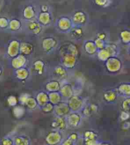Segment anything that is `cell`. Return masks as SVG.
<instances>
[{
	"label": "cell",
	"mask_w": 130,
	"mask_h": 145,
	"mask_svg": "<svg viewBox=\"0 0 130 145\" xmlns=\"http://www.w3.org/2000/svg\"><path fill=\"white\" fill-rule=\"evenodd\" d=\"M51 16L48 12H42L39 16V21L43 25L49 24L51 22Z\"/></svg>",
	"instance_id": "3"
},
{
	"label": "cell",
	"mask_w": 130,
	"mask_h": 145,
	"mask_svg": "<svg viewBox=\"0 0 130 145\" xmlns=\"http://www.w3.org/2000/svg\"><path fill=\"white\" fill-rule=\"evenodd\" d=\"M28 28L31 33L36 35L40 34L41 31L40 24L36 22L33 20H31L29 22L28 24Z\"/></svg>",
	"instance_id": "2"
},
{
	"label": "cell",
	"mask_w": 130,
	"mask_h": 145,
	"mask_svg": "<svg viewBox=\"0 0 130 145\" xmlns=\"http://www.w3.org/2000/svg\"><path fill=\"white\" fill-rule=\"evenodd\" d=\"M82 30L80 29H75L73 31V34L76 37H78L80 36L81 35H82Z\"/></svg>",
	"instance_id": "16"
},
{
	"label": "cell",
	"mask_w": 130,
	"mask_h": 145,
	"mask_svg": "<svg viewBox=\"0 0 130 145\" xmlns=\"http://www.w3.org/2000/svg\"><path fill=\"white\" fill-rule=\"evenodd\" d=\"M52 126L54 128L62 130L65 127V121L63 118L58 117L53 121L52 123Z\"/></svg>",
	"instance_id": "4"
},
{
	"label": "cell",
	"mask_w": 130,
	"mask_h": 145,
	"mask_svg": "<svg viewBox=\"0 0 130 145\" xmlns=\"http://www.w3.org/2000/svg\"><path fill=\"white\" fill-rule=\"evenodd\" d=\"M98 38H99V39H100V40H103L105 38V35H104V34H99Z\"/></svg>",
	"instance_id": "20"
},
{
	"label": "cell",
	"mask_w": 130,
	"mask_h": 145,
	"mask_svg": "<svg viewBox=\"0 0 130 145\" xmlns=\"http://www.w3.org/2000/svg\"><path fill=\"white\" fill-rule=\"evenodd\" d=\"M104 98L106 101L110 102L116 99V95L114 92L112 91H108L104 94Z\"/></svg>",
	"instance_id": "11"
},
{
	"label": "cell",
	"mask_w": 130,
	"mask_h": 145,
	"mask_svg": "<svg viewBox=\"0 0 130 145\" xmlns=\"http://www.w3.org/2000/svg\"><path fill=\"white\" fill-rule=\"evenodd\" d=\"M65 71L64 70V69L61 67H58L55 70V74L58 76H63L65 75Z\"/></svg>",
	"instance_id": "13"
},
{
	"label": "cell",
	"mask_w": 130,
	"mask_h": 145,
	"mask_svg": "<svg viewBox=\"0 0 130 145\" xmlns=\"http://www.w3.org/2000/svg\"><path fill=\"white\" fill-rule=\"evenodd\" d=\"M73 20L76 23L79 24H82L85 21L86 17L83 12H78L76 13L74 15Z\"/></svg>",
	"instance_id": "7"
},
{
	"label": "cell",
	"mask_w": 130,
	"mask_h": 145,
	"mask_svg": "<svg viewBox=\"0 0 130 145\" xmlns=\"http://www.w3.org/2000/svg\"><path fill=\"white\" fill-rule=\"evenodd\" d=\"M56 43V40H54L53 38H47V39H45L43 40V43L44 49L46 51H49L51 49H52L54 47L56 46L54 45H50V44Z\"/></svg>",
	"instance_id": "5"
},
{
	"label": "cell",
	"mask_w": 130,
	"mask_h": 145,
	"mask_svg": "<svg viewBox=\"0 0 130 145\" xmlns=\"http://www.w3.org/2000/svg\"><path fill=\"white\" fill-rule=\"evenodd\" d=\"M10 29L16 31L19 29L22 26L21 22L17 19H13L9 21V24Z\"/></svg>",
	"instance_id": "8"
},
{
	"label": "cell",
	"mask_w": 130,
	"mask_h": 145,
	"mask_svg": "<svg viewBox=\"0 0 130 145\" xmlns=\"http://www.w3.org/2000/svg\"><path fill=\"white\" fill-rule=\"evenodd\" d=\"M129 115L127 113V112H123V113H121V119H123V120H125L126 119L129 118Z\"/></svg>",
	"instance_id": "17"
},
{
	"label": "cell",
	"mask_w": 130,
	"mask_h": 145,
	"mask_svg": "<svg viewBox=\"0 0 130 145\" xmlns=\"http://www.w3.org/2000/svg\"><path fill=\"white\" fill-rule=\"evenodd\" d=\"M42 12H47L48 10V8L46 5H43L41 7Z\"/></svg>",
	"instance_id": "18"
},
{
	"label": "cell",
	"mask_w": 130,
	"mask_h": 145,
	"mask_svg": "<svg viewBox=\"0 0 130 145\" xmlns=\"http://www.w3.org/2000/svg\"><path fill=\"white\" fill-rule=\"evenodd\" d=\"M96 134L92 131H87L85 133V138H86L87 142L94 141L96 138Z\"/></svg>",
	"instance_id": "10"
},
{
	"label": "cell",
	"mask_w": 130,
	"mask_h": 145,
	"mask_svg": "<svg viewBox=\"0 0 130 145\" xmlns=\"http://www.w3.org/2000/svg\"><path fill=\"white\" fill-rule=\"evenodd\" d=\"M9 21L6 17H0V27L2 28H5L9 25Z\"/></svg>",
	"instance_id": "12"
},
{
	"label": "cell",
	"mask_w": 130,
	"mask_h": 145,
	"mask_svg": "<svg viewBox=\"0 0 130 145\" xmlns=\"http://www.w3.org/2000/svg\"><path fill=\"white\" fill-rule=\"evenodd\" d=\"M36 11L34 7L32 5H28L24 8L23 11V17L26 20L31 21L35 16Z\"/></svg>",
	"instance_id": "1"
},
{
	"label": "cell",
	"mask_w": 130,
	"mask_h": 145,
	"mask_svg": "<svg viewBox=\"0 0 130 145\" xmlns=\"http://www.w3.org/2000/svg\"><path fill=\"white\" fill-rule=\"evenodd\" d=\"M89 109L92 111H97V106L96 105H93L91 106H90Z\"/></svg>",
	"instance_id": "19"
},
{
	"label": "cell",
	"mask_w": 130,
	"mask_h": 145,
	"mask_svg": "<svg viewBox=\"0 0 130 145\" xmlns=\"http://www.w3.org/2000/svg\"><path fill=\"white\" fill-rule=\"evenodd\" d=\"M58 26L60 27V29L63 30L69 29V28H70L71 27L70 20L67 18L63 17L58 22Z\"/></svg>",
	"instance_id": "6"
},
{
	"label": "cell",
	"mask_w": 130,
	"mask_h": 145,
	"mask_svg": "<svg viewBox=\"0 0 130 145\" xmlns=\"http://www.w3.org/2000/svg\"><path fill=\"white\" fill-rule=\"evenodd\" d=\"M21 50L24 53L29 54L31 53L33 50V47L31 44L29 43H23L21 46Z\"/></svg>",
	"instance_id": "9"
},
{
	"label": "cell",
	"mask_w": 130,
	"mask_h": 145,
	"mask_svg": "<svg viewBox=\"0 0 130 145\" xmlns=\"http://www.w3.org/2000/svg\"><path fill=\"white\" fill-rule=\"evenodd\" d=\"M108 0H95V2L97 3V5H99V6H104L106 5V4L107 3Z\"/></svg>",
	"instance_id": "15"
},
{
	"label": "cell",
	"mask_w": 130,
	"mask_h": 145,
	"mask_svg": "<svg viewBox=\"0 0 130 145\" xmlns=\"http://www.w3.org/2000/svg\"><path fill=\"white\" fill-rule=\"evenodd\" d=\"M129 105H130V101L129 99H125L123 101V108L125 110V111H129Z\"/></svg>",
	"instance_id": "14"
}]
</instances>
